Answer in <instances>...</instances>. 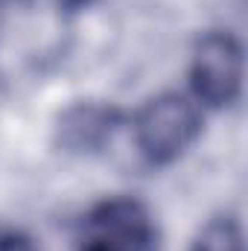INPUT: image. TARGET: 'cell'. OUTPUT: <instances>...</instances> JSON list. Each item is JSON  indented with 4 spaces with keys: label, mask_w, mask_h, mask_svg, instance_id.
<instances>
[{
    "label": "cell",
    "mask_w": 248,
    "mask_h": 251,
    "mask_svg": "<svg viewBox=\"0 0 248 251\" xmlns=\"http://www.w3.org/2000/svg\"><path fill=\"white\" fill-rule=\"evenodd\" d=\"M190 251H246L243 249V225L234 213L213 216L196 237Z\"/></svg>",
    "instance_id": "5b68a950"
},
{
    "label": "cell",
    "mask_w": 248,
    "mask_h": 251,
    "mask_svg": "<svg viewBox=\"0 0 248 251\" xmlns=\"http://www.w3.org/2000/svg\"><path fill=\"white\" fill-rule=\"evenodd\" d=\"M201 105L193 97L167 91L146 100L134 111L131 131L140 155L152 167H167L196 143V137L201 134Z\"/></svg>",
    "instance_id": "6da1fadb"
},
{
    "label": "cell",
    "mask_w": 248,
    "mask_h": 251,
    "mask_svg": "<svg viewBox=\"0 0 248 251\" xmlns=\"http://www.w3.org/2000/svg\"><path fill=\"white\" fill-rule=\"evenodd\" d=\"M190 91L201 108H228L243 91V44L231 32H207L190 59Z\"/></svg>",
    "instance_id": "3957f363"
},
{
    "label": "cell",
    "mask_w": 248,
    "mask_h": 251,
    "mask_svg": "<svg viewBox=\"0 0 248 251\" xmlns=\"http://www.w3.org/2000/svg\"><path fill=\"white\" fill-rule=\"evenodd\" d=\"M0 251H38V249L21 231H0Z\"/></svg>",
    "instance_id": "8992f818"
},
{
    "label": "cell",
    "mask_w": 248,
    "mask_h": 251,
    "mask_svg": "<svg viewBox=\"0 0 248 251\" xmlns=\"http://www.w3.org/2000/svg\"><path fill=\"white\" fill-rule=\"evenodd\" d=\"M123 123V111L111 102L82 100L67 105L56 120V146L70 155L99 152Z\"/></svg>",
    "instance_id": "277c9868"
},
{
    "label": "cell",
    "mask_w": 248,
    "mask_h": 251,
    "mask_svg": "<svg viewBox=\"0 0 248 251\" xmlns=\"http://www.w3.org/2000/svg\"><path fill=\"white\" fill-rule=\"evenodd\" d=\"M76 251H161V231L143 201L114 196L82 216Z\"/></svg>",
    "instance_id": "7a4b0ae2"
}]
</instances>
